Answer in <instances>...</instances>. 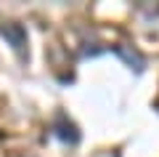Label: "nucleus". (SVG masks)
Listing matches in <instances>:
<instances>
[{"instance_id":"obj_1","label":"nucleus","mask_w":159,"mask_h":157,"mask_svg":"<svg viewBox=\"0 0 159 157\" xmlns=\"http://www.w3.org/2000/svg\"><path fill=\"white\" fill-rule=\"evenodd\" d=\"M0 35L13 45V51H19L24 56V48H27V29L21 27L19 22H3L0 24Z\"/></svg>"},{"instance_id":"obj_2","label":"nucleus","mask_w":159,"mask_h":157,"mask_svg":"<svg viewBox=\"0 0 159 157\" xmlns=\"http://www.w3.org/2000/svg\"><path fill=\"white\" fill-rule=\"evenodd\" d=\"M53 133L58 136V139L64 141V144H80V130H77V125L72 123V120L66 117L64 112H58L56 115V123H53Z\"/></svg>"},{"instance_id":"obj_3","label":"nucleus","mask_w":159,"mask_h":157,"mask_svg":"<svg viewBox=\"0 0 159 157\" xmlns=\"http://www.w3.org/2000/svg\"><path fill=\"white\" fill-rule=\"evenodd\" d=\"M8 157H34V155H27V152H11Z\"/></svg>"}]
</instances>
